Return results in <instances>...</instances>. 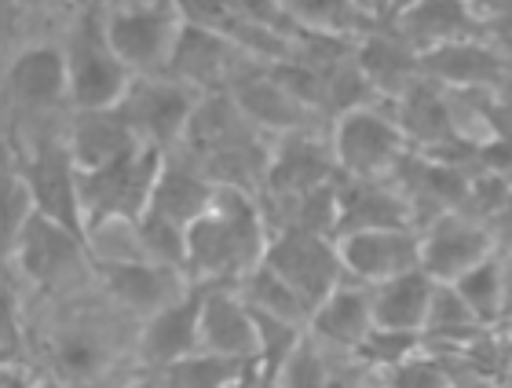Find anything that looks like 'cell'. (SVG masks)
Segmentation results:
<instances>
[{
    "mask_svg": "<svg viewBox=\"0 0 512 388\" xmlns=\"http://www.w3.org/2000/svg\"><path fill=\"white\" fill-rule=\"evenodd\" d=\"M267 246L271 227L260 198L220 187L213 209L187 227V279L194 286H235L264 264Z\"/></svg>",
    "mask_w": 512,
    "mask_h": 388,
    "instance_id": "cell-1",
    "label": "cell"
},
{
    "mask_svg": "<svg viewBox=\"0 0 512 388\" xmlns=\"http://www.w3.org/2000/svg\"><path fill=\"white\" fill-rule=\"evenodd\" d=\"M66 66H70V107L74 110H103L118 107L132 85V70L114 52L107 33V19L92 8L74 22L66 37Z\"/></svg>",
    "mask_w": 512,
    "mask_h": 388,
    "instance_id": "cell-2",
    "label": "cell"
},
{
    "mask_svg": "<svg viewBox=\"0 0 512 388\" xmlns=\"http://www.w3.org/2000/svg\"><path fill=\"white\" fill-rule=\"evenodd\" d=\"M330 143L337 165H341V176H355V180H392L395 165L410 151L395 114L377 110L374 103L348 110L344 118L333 121Z\"/></svg>",
    "mask_w": 512,
    "mask_h": 388,
    "instance_id": "cell-3",
    "label": "cell"
},
{
    "mask_svg": "<svg viewBox=\"0 0 512 388\" xmlns=\"http://www.w3.org/2000/svg\"><path fill=\"white\" fill-rule=\"evenodd\" d=\"M165 165V151L143 147L132 158L81 173V202H85L88 231L110 220H139L150 209V194L158 184V173Z\"/></svg>",
    "mask_w": 512,
    "mask_h": 388,
    "instance_id": "cell-4",
    "label": "cell"
},
{
    "mask_svg": "<svg viewBox=\"0 0 512 388\" xmlns=\"http://www.w3.org/2000/svg\"><path fill=\"white\" fill-rule=\"evenodd\" d=\"M183 15L176 0H128L107 15L114 52L136 77L165 74L169 55L180 37Z\"/></svg>",
    "mask_w": 512,
    "mask_h": 388,
    "instance_id": "cell-5",
    "label": "cell"
},
{
    "mask_svg": "<svg viewBox=\"0 0 512 388\" xmlns=\"http://www.w3.org/2000/svg\"><path fill=\"white\" fill-rule=\"evenodd\" d=\"M205 92L183 85L169 74H150V77H132L125 99L118 107L128 118V125L136 129V136L147 147H158V151H176L187 136V125H191L194 110L202 103Z\"/></svg>",
    "mask_w": 512,
    "mask_h": 388,
    "instance_id": "cell-6",
    "label": "cell"
},
{
    "mask_svg": "<svg viewBox=\"0 0 512 388\" xmlns=\"http://www.w3.org/2000/svg\"><path fill=\"white\" fill-rule=\"evenodd\" d=\"M19 173L30 184L37 216L74 231V235H81L88 242L85 202H81V169H77L66 140L41 136L33 143V151L26 154V165H19Z\"/></svg>",
    "mask_w": 512,
    "mask_h": 388,
    "instance_id": "cell-7",
    "label": "cell"
},
{
    "mask_svg": "<svg viewBox=\"0 0 512 388\" xmlns=\"http://www.w3.org/2000/svg\"><path fill=\"white\" fill-rule=\"evenodd\" d=\"M264 264L271 271H278L308 301L311 312L348 279L337 238L311 235V231H282V235H271Z\"/></svg>",
    "mask_w": 512,
    "mask_h": 388,
    "instance_id": "cell-8",
    "label": "cell"
},
{
    "mask_svg": "<svg viewBox=\"0 0 512 388\" xmlns=\"http://www.w3.org/2000/svg\"><path fill=\"white\" fill-rule=\"evenodd\" d=\"M11 257L19 260L22 275L41 290H63L66 282H77L92 268V249L85 238L44 216H33L22 227V235L11 242Z\"/></svg>",
    "mask_w": 512,
    "mask_h": 388,
    "instance_id": "cell-9",
    "label": "cell"
},
{
    "mask_svg": "<svg viewBox=\"0 0 512 388\" xmlns=\"http://www.w3.org/2000/svg\"><path fill=\"white\" fill-rule=\"evenodd\" d=\"M92 271L99 275V286L110 301L136 319H150L194 286L183 271L154 260H92Z\"/></svg>",
    "mask_w": 512,
    "mask_h": 388,
    "instance_id": "cell-10",
    "label": "cell"
},
{
    "mask_svg": "<svg viewBox=\"0 0 512 388\" xmlns=\"http://www.w3.org/2000/svg\"><path fill=\"white\" fill-rule=\"evenodd\" d=\"M224 92L235 96V103L246 110V118L253 121L256 129L271 132V136L311 129V121H315V114L278 81L271 63H264V59H256L249 52L242 55V63H238L235 77H231V85Z\"/></svg>",
    "mask_w": 512,
    "mask_h": 388,
    "instance_id": "cell-11",
    "label": "cell"
},
{
    "mask_svg": "<svg viewBox=\"0 0 512 388\" xmlns=\"http://www.w3.org/2000/svg\"><path fill=\"white\" fill-rule=\"evenodd\" d=\"M392 184L399 187V194L406 198L410 213H414V227L421 231V227L432 224L436 216L461 209L465 194H469L472 173L461 169V165L447 162V158H436V154H425L410 147L403 162L395 165Z\"/></svg>",
    "mask_w": 512,
    "mask_h": 388,
    "instance_id": "cell-12",
    "label": "cell"
},
{
    "mask_svg": "<svg viewBox=\"0 0 512 388\" xmlns=\"http://www.w3.org/2000/svg\"><path fill=\"white\" fill-rule=\"evenodd\" d=\"M341 176L333 143L322 140L315 129H300L278 136L271 143V165H267L264 191L256 198H293V194H308L319 187L333 184Z\"/></svg>",
    "mask_w": 512,
    "mask_h": 388,
    "instance_id": "cell-13",
    "label": "cell"
},
{
    "mask_svg": "<svg viewBox=\"0 0 512 388\" xmlns=\"http://www.w3.org/2000/svg\"><path fill=\"white\" fill-rule=\"evenodd\" d=\"M417 235H421V268L436 282L461 279L469 268H476V264H483L487 257L498 253L487 224L465 216L461 209L436 216Z\"/></svg>",
    "mask_w": 512,
    "mask_h": 388,
    "instance_id": "cell-14",
    "label": "cell"
},
{
    "mask_svg": "<svg viewBox=\"0 0 512 388\" xmlns=\"http://www.w3.org/2000/svg\"><path fill=\"white\" fill-rule=\"evenodd\" d=\"M202 308H205V286H191L180 301L143 319L136 337L139 363L147 370H165L180 359L202 352Z\"/></svg>",
    "mask_w": 512,
    "mask_h": 388,
    "instance_id": "cell-15",
    "label": "cell"
},
{
    "mask_svg": "<svg viewBox=\"0 0 512 388\" xmlns=\"http://www.w3.org/2000/svg\"><path fill=\"white\" fill-rule=\"evenodd\" d=\"M348 279L381 286V282L421 268V235L417 227H381L337 238Z\"/></svg>",
    "mask_w": 512,
    "mask_h": 388,
    "instance_id": "cell-16",
    "label": "cell"
},
{
    "mask_svg": "<svg viewBox=\"0 0 512 388\" xmlns=\"http://www.w3.org/2000/svg\"><path fill=\"white\" fill-rule=\"evenodd\" d=\"M421 74L454 92H494L512 74L509 55L487 37H469L421 55Z\"/></svg>",
    "mask_w": 512,
    "mask_h": 388,
    "instance_id": "cell-17",
    "label": "cell"
},
{
    "mask_svg": "<svg viewBox=\"0 0 512 388\" xmlns=\"http://www.w3.org/2000/svg\"><path fill=\"white\" fill-rule=\"evenodd\" d=\"M8 99L22 114H52L70 103V66L66 48L30 44L8 66Z\"/></svg>",
    "mask_w": 512,
    "mask_h": 388,
    "instance_id": "cell-18",
    "label": "cell"
},
{
    "mask_svg": "<svg viewBox=\"0 0 512 388\" xmlns=\"http://www.w3.org/2000/svg\"><path fill=\"white\" fill-rule=\"evenodd\" d=\"M242 55L246 52L224 33L183 22L165 74L198 88V92H224L231 85V77H235L238 63H242Z\"/></svg>",
    "mask_w": 512,
    "mask_h": 388,
    "instance_id": "cell-19",
    "label": "cell"
},
{
    "mask_svg": "<svg viewBox=\"0 0 512 388\" xmlns=\"http://www.w3.org/2000/svg\"><path fill=\"white\" fill-rule=\"evenodd\" d=\"M202 352L238 359L256 367L260 359V334H256V315L238 286H205L202 308Z\"/></svg>",
    "mask_w": 512,
    "mask_h": 388,
    "instance_id": "cell-20",
    "label": "cell"
},
{
    "mask_svg": "<svg viewBox=\"0 0 512 388\" xmlns=\"http://www.w3.org/2000/svg\"><path fill=\"white\" fill-rule=\"evenodd\" d=\"M66 147L74 154V162L81 173L92 169H107V165L132 158L143 151L147 143L139 140L136 129L128 125L121 107H103V110H74L70 132H66Z\"/></svg>",
    "mask_w": 512,
    "mask_h": 388,
    "instance_id": "cell-21",
    "label": "cell"
},
{
    "mask_svg": "<svg viewBox=\"0 0 512 388\" xmlns=\"http://www.w3.org/2000/svg\"><path fill=\"white\" fill-rule=\"evenodd\" d=\"M374 326H377L374 286L344 279L341 286L311 312L308 334L315 337V341H322L326 348H333V352L355 356V348L374 334Z\"/></svg>",
    "mask_w": 512,
    "mask_h": 388,
    "instance_id": "cell-22",
    "label": "cell"
},
{
    "mask_svg": "<svg viewBox=\"0 0 512 388\" xmlns=\"http://www.w3.org/2000/svg\"><path fill=\"white\" fill-rule=\"evenodd\" d=\"M381 227H414V213L392 180H337V238Z\"/></svg>",
    "mask_w": 512,
    "mask_h": 388,
    "instance_id": "cell-23",
    "label": "cell"
},
{
    "mask_svg": "<svg viewBox=\"0 0 512 388\" xmlns=\"http://www.w3.org/2000/svg\"><path fill=\"white\" fill-rule=\"evenodd\" d=\"M417 55L469 37H487V26L465 0H417L414 8L388 22Z\"/></svg>",
    "mask_w": 512,
    "mask_h": 388,
    "instance_id": "cell-24",
    "label": "cell"
},
{
    "mask_svg": "<svg viewBox=\"0 0 512 388\" xmlns=\"http://www.w3.org/2000/svg\"><path fill=\"white\" fill-rule=\"evenodd\" d=\"M216 191H220V187H216L187 154L169 151L158 173V184H154V194H150L147 213L161 216V220H169V224L191 227L194 220H202V216L213 209Z\"/></svg>",
    "mask_w": 512,
    "mask_h": 388,
    "instance_id": "cell-25",
    "label": "cell"
},
{
    "mask_svg": "<svg viewBox=\"0 0 512 388\" xmlns=\"http://www.w3.org/2000/svg\"><path fill=\"white\" fill-rule=\"evenodd\" d=\"M359 66L374 88L377 103H395L421 81V55L388 26V30H370L359 37Z\"/></svg>",
    "mask_w": 512,
    "mask_h": 388,
    "instance_id": "cell-26",
    "label": "cell"
},
{
    "mask_svg": "<svg viewBox=\"0 0 512 388\" xmlns=\"http://www.w3.org/2000/svg\"><path fill=\"white\" fill-rule=\"evenodd\" d=\"M48 359H52V378L66 381V385H96L110 367V345L107 334L99 326L74 323L59 330L48 345Z\"/></svg>",
    "mask_w": 512,
    "mask_h": 388,
    "instance_id": "cell-27",
    "label": "cell"
},
{
    "mask_svg": "<svg viewBox=\"0 0 512 388\" xmlns=\"http://www.w3.org/2000/svg\"><path fill=\"white\" fill-rule=\"evenodd\" d=\"M436 286L439 282L432 279L425 268H414V271H406V275H395V279L374 286L377 326H388V330H417V334H425L428 308H432Z\"/></svg>",
    "mask_w": 512,
    "mask_h": 388,
    "instance_id": "cell-28",
    "label": "cell"
},
{
    "mask_svg": "<svg viewBox=\"0 0 512 388\" xmlns=\"http://www.w3.org/2000/svg\"><path fill=\"white\" fill-rule=\"evenodd\" d=\"M483 334H491V330L472 315L465 297H461L450 282H439L436 297H432V308H428L425 345L428 341H439V345H447V348H469L472 341H480Z\"/></svg>",
    "mask_w": 512,
    "mask_h": 388,
    "instance_id": "cell-29",
    "label": "cell"
},
{
    "mask_svg": "<svg viewBox=\"0 0 512 388\" xmlns=\"http://www.w3.org/2000/svg\"><path fill=\"white\" fill-rule=\"evenodd\" d=\"M249 363L238 359L213 356V352H194V356L180 359L165 370H154L161 381V388H242L253 378Z\"/></svg>",
    "mask_w": 512,
    "mask_h": 388,
    "instance_id": "cell-30",
    "label": "cell"
},
{
    "mask_svg": "<svg viewBox=\"0 0 512 388\" xmlns=\"http://www.w3.org/2000/svg\"><path fill=\"white\" fill-rule=\"evenodd\" d=\"M235 286L249 308H260V312L278 315V319H289V323H300V326L311 323L308 301H304L278 271L267 268V264H260V268H253L249 275H242Z\"/></svg>",
    "mask_w": 512,
    "mask_h": 388,
    "instance_id": "cell-31",
    "label": "cell"
},
{
    "mask_svg": "<svg viewBox=\"0 0 512 388\" xmlns=\"http://www.w3.org/2000/svg\"><path fill=\"white\" fill-rule=\"evenodd\" d=\"M450 286L465 297L472 315L487 330H498V323H502V257L498 253L487 257L483 264H476V268H469L461 279L450 282Z\"/></svg>",
    "mask_w": 512,
    "mask_h": 388,
    "instance_id": "cell-32",
    "label": "cell"
},
{
    "mask_svg": "<svg viewBox=\"0 0 512 388\" xmlns=\"http://www.w3.org/2000/svg\"><path fill=\"white\" fill-rule=\"evenodd\" d=\"M326 352H330V348L322 345V341H315L311 334H304V341L293 348V356L278 367L271 388H330L333 363H330Z\"/></svg>",
    "mask_w": 512,
    "mask_h": 388,
    "instance_id": "cell-33",
    "label": "cell"
},
{
    "mask_svg": "<svg viewBox=\"0 0 512 388\" xmlns=\"http://www.w3.org/2000/svg\"><path fill=\"white\" fill-rule=\"evenodd\" d=\"M421 348H425V334H417V330H388V326H374V334L355 348V363L366 370L384 374V370H392V367H399V363H406L410 356H417Z\"/></svg>",
    "mask_w": 512,
    "mask_h": 388,
    "instance_id": "cell-34",
    "label": "cell"
},
{
    "mask_svg": "<svg viewBox=\"0 0 512 388\" xmlns=\"http://www.w3.org/2000/svg\"><path fill=\"white\" fill-rule=\"evenodd\" d=\"M136 235L139 246H143V257L187 275V227L169 224L154 213H143L136 220Z\"/></svg>",
    "mask_w": 512,
    "mask_h": 388,
    "instance_id": "cell-35",
    "label": "cell"
},
{
    "mask_svg": "<svg viewBox=\"0 0 512 388\" xmlns=\"http://www.w3.org/2000/svg\"><path fill=\"white\" fill-rule=\"evenodd\" d=\"M381 388H454V370L443 356H428L417 352L399 367L377 374Z\"/></svg>",
    "mask_w": 512,
    "mask_h": 388,
    "instance_id": "cell-36",
    "label": "cell"
},
{
    "mask_svg": "<svg viewBox=\"0 0 512 388\" xmlns=\"http://www.w3.org/2000/svg\"><path fill=\"white\" fill-rule=\"evenodd\" d=\"M494 238V249L502 253V257H512V194L502 202V209L491 216V224H487Z\"/></svg>",
    "mask_w": 512,
    "mask_h": 388,
    "instance_id": "cell-37",
    "label": "cell"
},
{
    "mask_svg": "<svg viewBox=\"0 0 512 388\" xmlns=\"http://www.w3.org/2000/svg\"><path fill=\"white\" fill-rule=\"evenodd\" d=\"M498 326L512 330V257H502V323Z\"/></svg>",
    "mask_w": 512,
    "mask_h": 388,
    "instance_id": "cell-38",
    "label": "cell"
},
{
    "mask_svg": "<svg viewBox=\"0 0 512 388\" xmlns=\"http://www.w3.org/2000/svg\"><path fill=\"white\" fill-rule=\"evenodd\" d=\"M4 388H37V381H30L22 370L8 367V370H4Z\"/></svg>",
    "mask_w": 512,
    "mask_h": 388,
    "instance_id": "cell-39",
    "label": "cell"
},
{
    "mask_svg": "<svg viewBox=\"0 0 512 388\" xmlns=\"http://www.w3.org/2000/svg\"><path fill=\"white\" fill-rule=\"evenodd\" d=\"M465 4H469V8L476 11L480 19H491L494 11H498V4H502V0H465Z\"/></svg>",
    "mask_w": 512,
    "mask_h": 388,
    "instance_id": "cell-40",
    "label": "cell"
},
{
    "mask_svg": "<svg viewBox=\"0 0 512 388\" xmlns=\"http://www.w3.org/2000/svg\"><path fill=\"white\" fill-rule=\"evenodd\" d=\"M118 388H161V381H158V374L150 370L147 378H132V381H125V385H118Z\"/></svg>",
    "mask_w": 512,
    "mask_h": 388,
    "instance_id": "cell-41",
    "label": "cell"
},
{
    "mask_svg": "<svg viewBox=\"0 0 512 388\" xmlns=\"http://www.w3.org/2000/svg\"><path fill=\"white\" fill-rule=\"evenodd\" d=\"M414 4H417V0H384V11H388V15L395 19V15H403V11L414 8Z\"/></svg>",
    "mask_w": 512,
    "mask_h": 388,
    "instance_id": "cell-42",
    "label": "cell"
},
{
    "mask_svg": "<svg viewBox=\"0 0 512 388\" xmlns=\"http://www.w3.org/2000/svg\"><path fill=\"white\" fill-rule=\"evenodd\" d=\"M37 388H70L66 381H59V378H41L37 381Z\"/></svg>",
    "mask_w": 512,
    "mask_h": 388,
    "instance_id": "cell-43",
    "label": "cell"
},
{
    "mask_svg": "<svg viewBox=\"0 0 512 388\" xmlns=\"http://www.w3.org/2000/svg\"><path fill=\"white\" fill-rule=\"evenodd\" d=\"M19 4H26V8H37V4H44V0H19Z\"/></svg>",
    "mask_w": 512,
    "mask_h": 388,
    "instance_id": "cell-44",
    "label": "cell"
}]
</instances>
